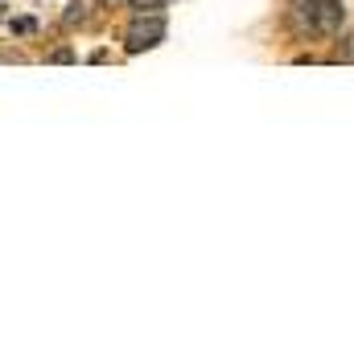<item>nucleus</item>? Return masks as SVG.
Segmentation results:
<instances>
[{
	"label": "nucleus",
	"mask_w": 354,
	"mask_h": 354,
	"mask_svg": "<svg viewBox=\"0 0 354 354\" xmlns=\"http://www.w3.org/2000/svg\"><path fill=\"white\" fill-rule=\"evenodd\" d=\"M284 21L297 37H338L346 21V4L342 0H292Z\"/></svg>",
	"instance_id": "f257e3e1"
},
{
	"label": "nucleus",
	"mask_w": 354,
	"mask_h": 354,
	"mask_svg": "<svg viewBox=\"0 0 354 354\" xmlns=\"http://www.w3.org/2000/svg\"><path fill=\"white\" fill-rule=\"evenodd\" d=\"M161 41H165V12L161 8H136V17L124 29V50L145 54V50H157Z\"/></svg>",
	"instance_id": "f03ea898"
},
{
	"label": "nucleus",
	"mask_w": 354,
	"mask_h": 354,
	"mask_svg": "<svg viewBox=\"0 0 354 354\" xmlns=\"http://www.w3.org/2000/svg\"><path fill=\"white\" fill-rule=\"evenodd\" d=\"M95 4L99 0H71V8L62 12V25L66 29H87L91 21H95Z\"/></svg>",
	"instance_id": "7ed1b4c3"
},
{
	"label": "nucleus",
	"mask_w": 354,
	"mask_h": 354,
	"mask_svg": "<svg viewBox=\"0 0 354 354\" xmlns=\"http://www.w3.org/2000/svg\"><path fill=\"white\" fill-rule=\"evenodd\" d=\"M346 46H338V62H354V37H342Z\"/></svg>",
	"instance_id": "20e7f679"
},
{
	"label": "nucleus",
	"mask_w": 354,
	"mask_h": 354,
	"mask_svg": "<svg viewBox=\"0 0 354 354\" xmlns=\"http://www.w3.org/2000/svg\"><path fill=\"white\" fill-rule=\"evenodd\" d=\"M165 0H132V8H161Z\"/></svg>",
	"instance_id": "39448f33"
},
{
	"label": "nucleus",
	"mask_w": 354,
	"mask_h": 354,
	"mask_svg": "<svg viewBox=\"0 0 354 354\" xmlns=\"http://www.w3.org/2000/svg\"><path fill=\"white\" fill-rule=\"evenodd\" d=\"M0 17H4V4H0Z\"/></svg>",
	"instance_id": "423d86ee"
}]
</instances>
